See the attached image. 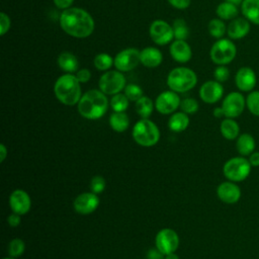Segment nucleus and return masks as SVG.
<instances>
[{
	"label": "nucleus",
	"mask_w": 259,
	"mask_h": 259,
	"mask_svg": "<svg viewBox=\"0 0 259 259\" xmlns=\"http://www.w3.org/2000/svg\"><path fill=\"white\" fill-rule=\"evenodd\" d=\"M225 1H228V2L234 3V4H236V5H241V4H242V2H243L244 0H225Z\"/></svg>",
	"instance_id": "3c124183"
},
{
	"label": "nucleus",
	"mask_w": 259,
	"mask_h": 259,
	"mask_svg": "<svg viewBox=\"0 0 259 259\" xmlns=\"http://www.w3.org/2000/svg\"><path fill=\"white\" fill-rule=\"evenodd\" d=\"M257 83V77L254 70L250 67H241L235 75V84L242 92H251Z\"/></svg>",
	"instance_id": "2eb2a0df"
},
{
	"label": "nucleus",
	"mask_w": 259,
	"mask_h": 259,
	"mask_svg": "<svg viewBox=\"0 0 259 259\" xmlns=\"http://www.w3.org/2000/svg\"><path fill=\"white\" fill-rule=\"evenodd\" d=\"M213 77L215 81L224 83L230 78V70L225 65H219L213 71Z\"/></svg>",
	"instance_id": "58836bf2"
},
{
	"label": "nucleus",
	"mask_w": 259,
	"mask_h": 259,
	"mask_svg": "<svg viewBox=\"0 0 259 259\" xmlns=\"http://www.w3.org/2000/svg\"><path fill=\"white\" fill-rule=\"evenodd\" d=\"M189 124V118L187 116V113L180 111V112H175L172 114L168 120V126L171 131L180 133L183 132L187 128Z\"/></svg>",
	"instance_id": "bb28decb"
},
{
	"label": "nucleus",
	"mask_w": 259,
	"mask_h": 259,
	"mask_svg": "<svg viewBox=\"0 0 259 259\" xmlns=\"http://www.w3.org/2000/svg\"><path fill=\"white\" fill-rule=\"evenodd\" d=\"M128 101L124 93H117L110 99V106L116 112H124L128 107Z\"/></svg>",
	"instance_id": "2f4dec72"
},
{
	"label": "nucleus",
	"mask_w": 259,
	"mask_h": 259,
	"mask_svg": "<svg viewBox=\"0 0 259 259\" xmlns=\"http://www.w3.org/2000/svg\"><path fill=\"white\" fill-rule=\"evenodd\" d=\"M248 157H249L248 160L252 167H259V152L258 151H254Z\"/></svg>",
	"instance_id": "49530a36"
},
{
	"label": "nucleus",
	"mask_w": 259,
	"mask_h": 259,
	"mask_svg": "<svg viewBox=\"0 0 259 259\" xmlns=\"http://www.w3.org/2000/svg\"><path fill=\"white\" fill-rule=\"evenodd\" d=\"M77 107L78 112L84 118L98 119L107 111L108 100L101 90L91 89L81 96Z\"/></svg>",
	"instance_id": "f03ea898"
},
{
	"label": "nucleus",
	"mask_w": 259,
	"mask_h": 259,
	"mask_svg": "<svg viewBox=\"0 0 259 259\" xmlns=\"http://www.w3.org/2000/svg\"><path fill=\"white\" fill-rule=\"evenodd\" d=\"M124 94H125V96L128 98V100L130 101H137V100H139L142 96H144L143 95V90H142V88L139 86V85H137V84H133V83H131V84H127L125 87H124Z\"/></svg>",
	"instance_id": "c9c22d12"
},
{
	"label": "nucleus",
	"mask_w": 259,
	"mask_h": 259,
	"mask_svg": "<svg viewBox=\"0 0 259 259\" xmlns=\"http://www.w3.org/2000/svg\"><path fill=\"white\" fill-rule=\"evenodd\" d=\"M212 114H213L214 117H218V118H221V117L225 116V113H224V110H223L222 106L221 107H215L212 111Z\"/></svg>",
	"instance_id": "09e8293b"
},
{
	"label": "nucleus",
	"mask_w": 259,
	"mask_h": 259,
	"mask_svg": "<svg viewBox=\"0 0 259 259\" xmlns=\"http://www.w3.org/2000/svg\"><path fill=\"white\" fill-rule=\"evenodd\" d=\"M180 97L177 92L168 90L160 93L155 100V108L162 114H170L180 106Z\"/></svg>",
	"instance_id": "ddd939ff"
},
{
	"label": "nucleus",
	"mask_w": 259,
	"mask_h": 259,
	"mask_svg": "<svg viewBox=\"0 0 259 259\" xmlns=\"http://www.w3.org/2000/svg\"><path fill=\"white\" fill-rule=\"evenodd\" d=\"M54 93L57 99L65 105L78 104L81 98L80 82L71 73L60 76L54 85Z\"/></svg>",
	"instance_id": "7ed1b4c3"
},
{
	"label": "nucleus",
	"mask_w": 259,
	"mask_h": 259,
	"mask_svg": "<svg viewBox=\"0 0 259 259\" xmlns=\"http://www.w3.org/2000/svg\"><path fill=\"white\" fill-rule=\"evenodd\" d=\"M105 188V179L102 176L96 175L90 181V189L91 192L95 194L101 193Z\"/></svg>",
	"instance_id": "4c0bfd02"
},
{
	"label": "nucleus",
	"mask_w": 259,
	"mask_h": 259,
	"mask_svg": "<svg viewBox=\"0 0 259 259\" xmlns=\"http://www.w3.org/2000/svg\"><path fill=\"white\" fill-rule=\"evenodd\" d=\"M99 205V198L93 192H84L79 194L73 202L74 209L80 214H89Z\"/></svg>",
	"instance_id": "f3484780"
},
{
	"label": "nucleus",
	"mask_w": 259,
	"mask_h": 259,
	"mask_svg": "<svg viewBox=\"0 0 259 259\" xmlns=\"http://www.w3.org/2000/svg\"><path fill=\"white\" fill-rule=\"evenodd\" d=\"M165 259H179V257H178V255L175 254V252H173V253L165 255Z\"/></svg>",
	"instance_id": "8fccbe9b"
},
{
	"label": "nucleus",
	"mask_w": 259,
	"mask_h": 259,
	"mask_svg": "<svg viewBox=\"0 0 259 259\" xmlns=\"http://www.w3.org/2000/svg\"><path fill=\"white\" fill-rule=\"evenodd\" d=\"M246 107L255 116H259V90L249 92L246 97Z\"/></svg>",
	"instance_id": "72a5a7b5"
},
{
	"label": "nucleus",
	"mask_w": 259,
	"mask_h": 259,
	"mask_svg": "<svg viewBox=\"0 0 259 259\" xmlns=\"http://www.w3.org/2000/svg\"><path fill=\"white\" fill-rule=\"evenodd\" d=\"M173 31H174V37L175 39H181L185 40L188 37L189 34V28L186 24V21L181 18H177L173 22Z\"/></svg>",
	"instance_id": "7c9ffc66"
},
{
	"label": "nucleus",
	"mask_w": 259,
	"mask_h": 259,
	"mask_svg": "<svg viewBox=\"0 0 259 259\" xmlns=\"http://www.w3.org/2000/svg\"><path fill=\"white\" fill-rule=\"evenodd\" d=\"M163 61L161 51L154 47H147L140 53V62L148 68H156L160 66Z\"/></svg>",
	"instance_id": "412c9836"
},
{
	"label": "nucleus",
	"mask_w": 259,
	"mask_h": 259,
	"mask_svg": "<svg viewBox=\"0 0 259 259\" xmlns=\"http://www.w3.org/2000/svg\"><path fill=\"white\" fill-rule=\"evenodd\" d=\"M7 154H8L7 148L5 147L4 144H1V145H0V162H1V163L6 159Z\"/></svg>",
	"instance_id": "de8ad7c7"
},
{
	"label": "nucleus",
	"mask_w": 259,
	"mask_h": 259,
	"mask_svg": "<svg viewBox=\"0 0 259 259\" xmlns=\"http://www.w3.org/2000/svg\"><path fill=\"white\" fill-rule=\"evenodd\" d=\"M156 248L161 251L164 255L175 252L179 246L178 234L169 228L160 230L155 239Z\"/></svg>",
	"instance_id": "9d476101"
},
{
	"label": "nucleus",
	"mask_w": 259,
	"mask_h": 259,
	"mask_svg": "<svg viewBox=\"0 0 259 259\" xmlns=\"http://www.w3.org/2000/svg\"><path fill=\"white\" fill-rule=\"evenodd\" d=\"M215 13L219 16V18L223 20H233L234 18L238 17L239 14V8L238 5L224 1L220 3L215 9Z\"/></svg>",
	"instance_id": "a878e982"
},
{
	"label": "nucleus",
	"mask_w": 259,
	"mask_h": 259,
	"mask_svg": "<svg viewBox=\"0 0 259 259\" xmlns=\"http://www.w3.org/2000/svg\"><path fill=\"white\" fill-rule=\"evenodd\" d=\"M135 142L143 147H152L159 142L160 131L155 122L148 118L137 121L133 127Z\"/></svg>",
	"instance_id": "39448f33"
},
{
	"label": "nucleus",
	"mask_w": 259,
	"mask_h": 259,
	"mask_svg": "<svg viewBox=\"0 0 259 259\" xmlns=\"http://www.w3.org/2000/svg\"><path fill=\"white\" fill-rule=\"evenodd\" d=\"M224 95V87L222 83L215 80H209L204 82L199 88L200 99L208 104L218 102Z\"/></svg>",
	"instance_id": "4468645a"
},
{
	"label": "nucleus",
	"mask_w": 259,
	"mask_h": 259,
	"mask_svg": "<svg viewBox=\"0 0 259 259\" xmlns=\"http://www.w3.org/2000/svg\"><path fill=\"white\" fill-rule=\"evenodd\" d=\"M76 78L80 83H86L91 78V72L88 69H80L76 72Z\"/></svg>",
	"instance_id": "a19ab883"
},
{
	"label": "nucleus",
	"mask_w": 259,
	"mask_h": 259,
	"mask_svg": "<svg viewBox=\"0 0 259 259\" xmlns=\"http://www.w3.org/2000/svg\"><path fill=\"white\" fill-rule=\"evenodd\" d=\"M3 259H16V258H14V257H5Z\"/></svg>",
	"instance_id": "603ef678"
},
{
	"label": "nucleus",
	"mask_w": 259,
	"mask_h": 259,
	"mask_svg": "<svg viewBox=\"0 0 259 259\" xmlns=\"http://www.w3.org/2000/svg\"><path fill=\"white\" fill-rule=\"evenodd\" d=\"M197 83L195 72L186 67H177L167 76L168 87L177 93H183L192 89Z\"/></svg>",
	"instance_id": "20e7f679"
},
{
	"label": "nucleus",
	"mask_w": 259,
	"mask_h": 259,
	"mask_svg": "<svg viewBox=\"0 0 259 259\" xmlns=\"http://www.w3.org/2000/svg\"><path fill=\"white\" fill-rule=\"evenodd\" d=\"M174 8L177 9H186L189 5L191 0H167Z\"/></svg>",
	"instance_id": "79ce46f5"
},
{
	"label": "nucleus",
	"mask_w": 259,
	"mask_h": 259,
	"mask_svg": "<svg viewBox=\"0 0 259 259\" xmlns=\"http://www.w3.org/2000/svg\"><path fill=\"white\" fill-rule=\"evenodd\" d=\"M93 63L95 68L99 71H106L113 65L114 59H112V57L108 54L101 53L95 56Z\"/></svg>",
	"instance_id": "473e14b6"
},
{
	"label": "nucleus",
	"mask_w": 259,
	"mask_h": 259,
	"mask_svg": "<svg viewBox=\"0 0 259 259\" xmlns=\"http://www.w3.org/2000/svg\"><path fill=\"white\" fill-rule=\"evenodd\" d=\"M198 102L193 98H184L180 102V108L187 114H193L198 110Z\"/></svg>",
	"instance_id": "e433bc0d"
},
{
	"label": "nucleus",
	"mask_w": 259,
	"mask_h": 259,
	"mask_svg": "<svg viewBox=\"0 0 259 259\" xmlns=\"http://www.w3.org/2000/svg\"><path fill=\"white\" fill-rule=\"evenodd\" d=\"M24 250H25V244L19 238L12 239L8 244V253L10 257H14V258L20 257L23 254Z\"/></svg>",
	"instance_id": "f704fd0d"
},
{
	"label": "nucleus",
	"mask_w": 259,
	"mask_h": 259,
	"mask_svg": "<svg viewBox=\"0 0 259 259\" xmlns=\"http://www.w3.org/2000/svg\"><path fill=\"white\" fill-rule=\"evenodd\" d=\"M154 109V103L151 98L147 96H142L136 101V110L142 118H148Z\"/></svg>",
	"instance_id": "c85d7f7f"
},
{
	"label": "nucleus",
	"mask_w": 259,
	"mask_h": 259,
	"mask_svg": "<svg viewBox=\"0 0 259 259\" xmlns=\"http://www.w3.org/2000/svg\"><path fill=\"white\" fill-rule=\"evenodd\" d=\"M10 18L5 12L0 13V35H4L10 28Z\"/></svg>",
	"instance_id": "ea45409f"
},
{
	"label": "nucleus",
	"mask_w": 259,
	"mask_h": 259,
	"mask_svg": "<svg viewBox=\"0 0 259 259\" xmlns=\"http://www.w3.org/2000/svg\"><path fill=\"white\" fill-rule=\"evenodd\" d=\"M149 32L152 40L159 46H165L174 38L173 27L168 22L161 19L154 20L151 23Z\"/></svg>",
	"instance_id": "9b49d317"
},
{
	"label": "nucleus",
	"mask_w": 259,
	"mask_h": 259,
	"mask_svg": "<svg viewBox=\"0 0 259 259\" xmlns=\"http://www.w3.org/2000/svg\"><path fill=\"white\" fill-rule=\"evenodd\" d=\"M207 29L209 34L214 38H223L225 33L227 32V26L223 19L221 18H213L208 22Z\"/></svg>",
	"instance_id": "c756f323"
},
{
	"label": "nucleus",
	"mask_w": 259,
	"mask_h": 259,
	"mask_svg": "<svg viewBox=\"0 0 259 259\" xmlns=\"http://www.w3.org/2000/svg\"><path fill=\"white\" fill-rule=\"evenodd\" d=\"M148 259H165V255L161 251H159L157 248L151 249L148 252Z\"/></svg>",
	"instance_id": "a18cd8bd"
},
{
	"label": "nucleus",
	"mask_w": 259,
	"mask_h": 259,
	"mask_svg": "<svg viewBox=\"0 0 259 259\" xmlns=\"http://www.w3.org/2000/svg\"><path fill=\"white\" fill-rule=\"evenodd\" d=\"M243 16L255 25H259V0H244L241 4Z\"/></svg>",
	"instance_id": "5701e85b"
},
{
	"label": "nucleus",
	"mask_w": 259,
	"mask_h": 259,
	"mask_svg": "<svg viewBox=\"0 0 259 259\" xmlns=\"http://www.w3.org/2000/svg\"><path fill=\"white\" fill-rule=\"evenodd\" d=\"M250 21L243 17H236L227 26V34L231 39H241L250 31Z\"/></svg>",
	"instance_id": "6ab92c4d"
},
{
	"label": "nucleus",
	"mask_w": 259,
	"mask_h": 259,
	"mask_svg": "<svg viewBox=\"0 0 259 259\" xmlns=\"http://www.w3.org/2000/svg\"><path fill=\"white\" fill-rule=\"evenodd\" d=\"M20 222H21V219H20V214H17L15 212H12L11 214L8 215L7 218V223L10 227H18L20 225Z\"/></svg>",
	"instance_id": "37998d69"
},
{
	"label": "nucleus",
	"mask_w": 259,
	"mask_h": 259,
	"mask_svg": "<svg viewBox=\"0 0 259 259\" xmlns=\"http://www.w3.org/2000/svg\"><path fill=\"white\" fill-rule=\"evenodd\" d=\"M109 125L113 131L117 133L124 132L130 125V119L127 114L125 112L114 111V113H112L109 117Z\"/></svg>",
	"instance_id": "cd10ccee"
},
{
	"label": "nucleus",
	"mask_w": 259,
	"mask_h": 259,
	"mask_svg": "<svg viewBox=\"0 0 259 259\" xmlns=\"http://www.w3.org/2000/svg\"><path fill=\"white\" fill-rule=\"evenodd\" d=\"M237 55L236 45L229 38L218 39L210 48V60L217 65L230 64Z\"/></svg>",
	"instance_id": "0eeeda50"
},
{
	"label": "nucleus",
	"mask_w": 259,
	"mask_h": 259,
	"mask_svg": "<svg viewBox=\"0 0 259 259\" xmlns=\"http://www.w3.org/2000/svg\"><path fill=\"white\" fill-rule=\"evenodd\" d=\"M140 51L136 48H127L120 51L114 57V67L120 72H128L135 69L140 62Z\"/></svg>",
	"instance_id": "f8f14e48"
},
{
	"label": "nucleus",
	"mask_w": 259,
	"mask_h": 259,
	"mask_svg": "<svg viewBox=\"0 0 259 259\" xmlns=\"http://www.w3.org/2000/svg\"><path fill=\"white\" fill-rule=\"evenodd\" d=\"M58 65L59 67L67 73H75L78 71L79 62L75 55L70 52H63L58 57Z\"/></svg>",
	"instance_id": "b1692460"
},
{
	"label": "nucleus",
	"mask_w": 259,
	"mask_h": 259,
	"mask_svg": "<svg viewBox=\"0 0 259 259\" xmlns=\"http://www.w3.org/2000/svg\"><path fill=\"white\" fill-rule=\"evenodd\" d=\"M53 1H54V4L58 8L63 9V10L70 8L74 2V0H53Z\"/></svg>",
	"instance_id": "c03bdc74"
},
{
	"label": "nucleus",
	"mask_w": 259,
	"mask_h": 259,
	"mask_svg": "<svg viewBox=\"0 0 259 259\" xmlns=\"http://www.w3.org/2000/svg\"><path fill=\"white\" fill-rule=\"evenodd\" d=\"M171 57L178 63H186L192 57V51L190 46L181 39H175L171 42L169 49Z\"/></svg>",
	"instance_id": "aec40b11"
},
{
	"label": "nucleus",
	"mask_w": 259,
	"mask_h": 259,
	"mask_svg": "<svg viewBox=\"0 0 259 259\" xmlns=\"http://www.w3.org/2000/svg\"><path fill=\"white\" fill-rule=\"evenodd\" d=\"M220 131L222 136L227 140H236L240 136L239 123L234 118L226 117L222 120L220 125Z\"/></svg>",
	"instance_id": "393cba45"
},
{
	"label": "nucleus",
	"mask_w": 259,
	"mask_h": 259,
	"mask_svg": "<svg viewBox=\"0 0 259 259\" xmlns=\"http://www.w3.org/2000/svg\"><path fill=\"white\" fill-rule=\"evenodd\" d=\"M246 107V98L241 92L233 91L229 93L223 100L222 108L225 117L236 118L240 116Z\"/></svg>",
	"instance_id": "1a4fd4ad"
},
{
	"label": "nucleus",
	"mask_w": 259,
	"mask_h": 259,
	"mask_svg": "<svg viewBox=\"0 0 259 259\" xmlns=\"http://www.w3.org/2000/svg\"><path fill=\"white\" fill-rule=\"evenodd\" d=\"M256 148V142L254 137L251 134L244 133L241 134L236 139V149L237 152L240 154V156L247 157L251 155Z\"/></svg>",
	"instance_id": "4be33fe9"
},
{
	"label": "nucleus",
	"mask_w": 259,
	"mask_h": 259,
	"mask_svg": "<svg viewBox=\"0 0 259 259\" xmlns=\"http://www.w3.org/2000/svg\"><path fill=\"white\" fill-rule=\"evenodd\" d=\"M60 26L69 35L84 38L94 30V19L86 10L79 7H70L60 15Z\"/></svg>",
	"instance_id": "f257e3e1"
},
{
	"label": "nucleus",
	"mask_w": 259,
	"mask_h": 259,
	"mask_svg": "<svg viewBox=\"0 0 259 259\" xmlns=\"http://www.w3.org/2000/svg\"><path fill=\"white\" fill-rule=\"evenodd\" d=\"M125 82V77L120 71L111 70L101 75L99 78L98 86L99 90H101L104 94L115 95L124 89L126 86Z\"/></svg>",
	"instance_id": "6e6552de"
},
{
	"label": "nucleus",
	"mask_w": 259,
	"mask_h": 259,
	"mask_svg": "<svg viewBox=\"0 0 259 259\" xmlns=\"http://www.w3.org/2000/svg\"><path fill=\"white\" fill-rule=\"evenodd\" d=\"M9 205L12 212L23 215L29 211L31 200L24 190L15 189L9 196Z\"/></svg>",
	"instance_id": "a211bd4d"
},
{
	"label": "nucleus",
	"mask_w": 259,
	"mask_h": 259,
	"mask_svg": "<svg viewBox=\"0 0 259 259\" xmlns=\"http://www.w3.org/2000/svg\"><path fill=\"white\" fill-rule=\"evenodd\" d=\"M252 166L248 158L243 156L229 159L223 166L224 176L233 182L244 181L250 175Z\"/></svg>",
	"instance_id": "423d86ee"
},
{
	"label": "nucleus",
	"mask_w": 259,
	"mask_h": 259,
	"mask_svg": "<svg viewBox=\"0 0 259 259\" xmlns=\"http://www.w3.org/2000/svg\"><path fill=\"white\" fill-rule=\"evenodd\" d=\"M217 195L221 201L228 204H233L240 200L242 192H241V188L236 182L228 180V181L222 182L218 186Z\"/></svg>",
	"instance_id": "dca6fc26"
}]
</instances>
